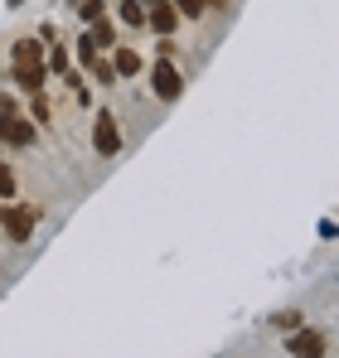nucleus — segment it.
<instances>
[{
  "label": "nucleus",
  "mask_w": 339,
  "mask_h": 358,
  "mask_svg": "<svg viewBox=\"0 0 339 358\" xmlns=\"http://www.w3.org/2000/svg\"><path fill=\"white\" fill-rule=\"evenodd\" d=\"M286 349L296 358H325V339H320L315 329H296V334L286 339Z\"/></svg>",
  "instance_id": "5"
},
{
  "label": "nucleus",
  "mask_w": 339,
  "mask_h": 358,
  "mask_svg": "<svg viewBox=\"0 0 339 358\" xmlns=\"http://www.w3.org/2000/svg\"><path fill=\"white\" fill-rule=\"evenodd\" d=\"M78 10H83V20H88V24L107 15V5H102V0H78Z\"/></svg>",
  "instance_id": "12"
},
{
  "label": "nucleus",
  "mask_w": 339,
  "mask_h": 358,
  "mask_svg": "<svg viewBox=\"0 0 339 358\" xmlns=\"http://www.w3.org/2000/svg\"><path fill=\"white\" fill-rule=\"evenodd\" d=\"M0 141L25 150V145H34V126H29L25 117H15V112H10V117H0Z\"/></svg>",
  "instance_id": "4"
},
{
  "label": "nucleus",
  "mask_w": 339,
  "mask_h": 358,
  "mask_svg": "<svg viewBox=\"0 0 339 358\" xmlns=\"http://www.w3.org/2000/svg\"><path fill=\"white\" fill-rule=\"evenodd\" d=\"M92 145H97V155H116V150H121V126L112 121V112H97V126H92Z\"/></svg>",
  "instance_id": "3"
},
{
  "label": "nucleus",
  "mask_w": 339,
  "mask_h": 358,
  "mask_svg": "<svg viewBox=\"0 0 339 358\" xmlns=\"http://www.w3.org/2000/svg\"><path fill=\"white\" fill-rule=\"evenodd\" d=\"M170 5H174V15H189V20H199L209 10V0H170Z\"/></svg>",
  "instance_id": "11"
},
{
  "label": "nucleus",
  "mask_w": 339,
  "mask_h": 358,
  "mask_svg": "<svg viewBox=\"0 0 339 358\" xmlns=\"http://www.w3.org/2000/svg\"><path fill=\"white\" fill-rule=\"evenodd\" d=\"M0 199H15V170L0 165Z\"/></svg>",
  "instance_id": "13"
},
{
  "label": "nucleus",
  "mask_w": 339,
  "mask_h": 358,
  "mask_svg": "<svg viewBox=\"0 0 339 358\" xmlns=\"http://www.w3.org/2000/svg\"><path fill=\"white\" fill-rule=\"evenodd\" d=\"M112 73H121V78L141 73V54H136V49H116L112 54Z\"/></svg>",
  "instance_id": "8"
},
{
  "label": "nucleus",
  "mask_w": 339,
  "mask_h": 358,
  "mask_svg": "<svg viewBox=\"0 0 339 358\" xmlns=\"http://www.w3.org/2000/svg\"><path fill=\"white\" fill-rule=\"evenodd\" d=\"M92 78H97V83H112V63H107V59H92Z\"/></svg>",
  "instance_id": "14"
},
{
  "label": "nucleus",
  "mask_w": 339,
  "mask_h": 358,
  "mask_svg": "<svg viewBox=\"0 0 339 358\" xmlns=\"http://www.w3.org/2000/svg\"><path fill=\"white\" fill-rule=\"evenodd\" d=\"M34 223H39V208L34 203H5L0 208V228L10 233V242H29L34 238Z\"/></svg>",
  "instance_id": "1"
},
{
  "label": "nucleus",
  "mask_w": 339,
  "mask_h": 358,
  "mask_svg": "<svg viewBox=\"0 0 339 358\" xmlns=\"http://www.w3.org/2000/svg\"><path fill=\"white\" fill-rule=\"evenodd\" d=\"M141 5H146V20H151L160 34H174L179 15H174V5H170V0H141Z\"/></svg>",
  "instance_id": "6"
},
{
  "label": "nucleus",
  "mask_w": 339,
  "mask_h": 358,
  "mask_svg": "<svg viewBox=\"0 0 339 358\" xmlns=\"http://www.w3.org/2000/svg\"><path fill=\"white\" fill-rule=\"evenodd\" d=\"M49 68H54V73H73V63H68V54H63V49H54V59H49Z\"/></svg>",
  "instance_id": "15"
},
{
  "label": "nucleus",
  "mask_w": 339,
  "mask_h": 358,
  "mask_svg": "<svg viewBox=\"0 0 339 358\" xmlns=\"http://www.w3.org/2000/svg\"><path fill=\"white\" fill-rule=\"evenodd\" d=\"M121 20L126 24H146V5L141 0H121Z\"/></svg>",
  "instance_id": "10"
},
{
  "label": "nucleus",
  "mask_w": 339,
  "mask_h": 358,
  "mask_svg": "<svg viewBox=\"0 0 339 358\" xmlns=\"http://www.w3.org/2000/svg\"><path fill=\"white\" fill-rule=\"evenodd\" d=\"M88 44H92V49H112V24H107V15H102V20H92Z\"/></svg>",
  "instance_id": "9"
},
{
  "label": "nucleus",
  "mask_w": 339,
  "mask_h": 358,
  "mask_svg": "<svg viewBox=\"0 0 339 358\" xmlns=\"http://www.w3.org/2000/svg\"><path fill=\"white\" fill-rule=\"evenodd\" d=\"M151 87H155V97H165V102H174L179 92H184V78H179V68L170 59H160L155 68H151Z\"/></svg>",
  "instance_id": "2"
},
{
  "label": "nucleus",
  "mask_w": 339,
  "mask_h": 358,
  "mask_svg": "<svg viewBox=\"0 0 339 358\" xmlns=\"http://www.w3.org/2000/svg\"><path fill=\"white\" fill-rule=\"evenodd\" d=\"M15 68H44L39 39H15Z\"/></svg>",
  "instance_id": "7"
}]
</instances>
